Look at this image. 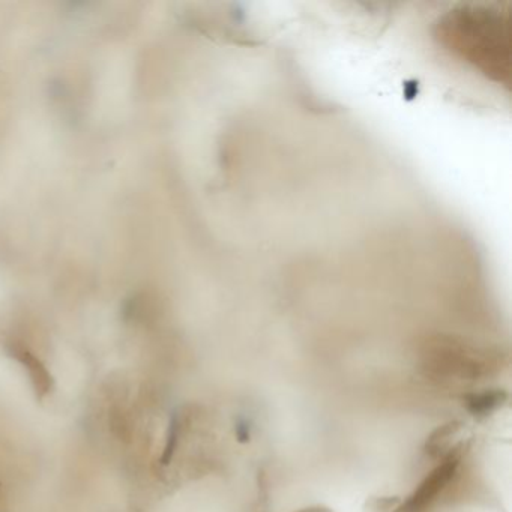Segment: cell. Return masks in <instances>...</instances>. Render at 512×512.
I'll return each instance as SVG.
<instances>
[{
	"instance_id": "cell-2",
	"label": "cell",
	"mask_w": 512,
	"mask_h": 512,
	"mask_svg": "<svg viewBox=\"0 0 512 512\" xmlns=\"http://www.w3.org/2000/svg\"><path fill=\"white\" fill-rule=\"evenodd\" d=\"M458 448L454 452H449L445 458H442V464L436 467L424 481L419 485L418 490L409 497L407 502L398 509V512H425L428 506L437 499L440 491L446 488L451 481L452 476L457 473L460 466V454Z\"/></svg>"
},
{
	"instance_id": "cell-3",
	"label": "cell",
	"mask_w": 512,
	"mask_h": 512,
	"mask_svg": "<svg viewBox=\"0 0 512 512\" xmlns=\"http://www.w3.org/2000/svg\"><path fill=\"white\" fill-rule=\"evenodd\" d=\"M460 431L461 422L458 421H451L442 427H437L425 442V452L431 458H445L449 451H452V442L460 434Z\"/></svg>"
},
{
	"instance_id": "cell-1",
	"label": "cell",
	"mask_w": 512,
	"mask_h": 512,
	"mask_svg": "<svg viewBox=\"0 0 512 512\" xmlns=\"http://www.w3.org/2000/svg\"><path fill=\"white\" fill-rule=\"evenodd\" d=\"M440 46L494 85L509 86L511 26L508 11L464 5L440 17L434 28Z\"/></svg>"
},
{
	"instance_id": "cell-4",
	"label": "cell",
	"mask_w": 512,
	"mask_h": 512,
	"mask_svg": "<svg viewBox=\"0 0 512 512\" xmlns=\"http://www.w3.org/2000/svg\"><path fill=\"white\" fill-rule=\"evenodd\" d=\"M506 400L505 392L500 391H484L479 394L470 395L467 398V409L473 415H485V413L493 412L497 407Z\"/></svg>"
},
{
	"instance_id": "cell-5",
	"label": "cell",
	"mask_w": 512,
	"mask_h": 512,
	"mask_svg": "<svg viewBox=\"0 0 512 512\" xmlns=\"http://www.w3.org/2000/svg\"><path fill=\"white\" fill-rule=\"evenodd\" d=\"M296 512H332L331 509L323 508V506H313V508H305L301 509V511Z\"/></svg>"
}]
</instances>
